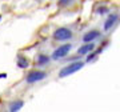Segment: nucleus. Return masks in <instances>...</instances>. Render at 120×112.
Segmentation results:
<instances>
[{
  "instance_id": "nucleus-10",
  "label": "nucleus",
  "mask_w": 120,
  "mask_h": 112,
  "mask_svg": "<svg viewBox=\"0 0 120 112\" xmlns=\"http://www.w3.org/2000/svg\"><path fill=\"white\" fill-rule=\"evenodd\" d=\"M51 60V57L48 55H44V53H40V55L36 56V65H47Z\"/></svg>"
},
{
  "instance_id": "nucleus-11",
  "label": "nucleus",
  "mask_w": 120,
  "mask_h": 112,
  "mask_svg": "<svg viewBox=\"0 0 120 112\" xmlns=\"http://www.w3.org/2000/svg\"><path fill=\"white\" fill-rule=\"evenodd\" d=\"M75 1V0H59V5L60 7H68V5H71Z\"/></svg>"
},
{
  "instance_id": "nucleus-7",
  "label": "nucleus",
  "mask_w": 120,
  "mask_h": 112,
  "mask_svg": "<svg viewBox=\"0 0 120 112\" xmlns=\"http://www.w3.org/2000/svg\"><path fill=\"white\" fill-rule=\"evenodd\" d=\"M117 19H119V15H117V13H112V15H109L108 19L105 20V23H104V31H109L111 30L112 27L116 24Z\"/></svg>"
},
{
  "instance_id": "nucleus-9",
  "label": "nucleus",
  "mask_w": 120,
  "mask_h": 112,
  "mask_svg": "<svg viewBox=\"0 0 120 112\" xmlns=\"http://www.w3.org/2000/svg\"><path fill=\"white\" fill-rule=\"evenodd\" d=\"M16 64L19 68H22V69H26L30 67V60L27 59L26 56H23V55H17V59H16Z\"/></svg>"
},
{
  "instance_id": "nucleus-13",
  "label": "nucleus",
  "mask_w": 120,
  "mask_h": 112,
  "mask_svg": "<svg viewBox=\"0 0 120 112\" xmlns=\"http://www.w3.org/2000/svg\"><path fill=\"white\" fill-rule=\"evenodd\" d=\"M7 78V73H0V79H5Z\"/></svg>"
},
{
  "instance_id": "nucleus-4",
  "label": "nucleus",
  "mask_w": 120,
  "mask_h": 112,
  "mask_svg": "<svg viewBox=\"0 0 120 112\" xmlns=\"http://www.w3.org/2000/svg\"><path fill=\"white\" fill-rule=\"evenodd\" d=\"M71 48H72L71 44H63V45H59V47L53 51V53H52V59H53V60H59V59L65 57V56L68 55V52L71 51Z\"/></svg>"
},
{
  "instance_id": "nucleus-2",
  "label": "nucleus",
  "mask_w": 120,
  "mask_h": 112,
  "mask_svg": "<svg viewBox=\"0 0 120 112\" xmlns=\"http://www.w3.org/2000/svg\"><path fill=\"white\" fill-rule=\"evenodd\" d=\"M47 78V72L45 71H41V69H34L31 72L27 73L26 76V83L27 84H35V83H39L44 80Z\"/></svg>"
},
{
  "instance_id": "nucleus-6",
  "label": "nucleus",
  "mask_w": 120,
  "mask_h": 112,
  "mask_svg": "<svg viewBox=\"0 0 120 112\" xmlns=\"http://www.w3.org/2000/svg\"><path fill=\"white\" fill-rule=\"evenodd\" d=\"M100 36V32L96 30H92V31H88L84 36H83V41L84 43H92L94 40H96Z\"/></svg>"
},
{
  "instance_id": "nucleus-1",
  "label": "nucleus",
  "mask_w": 120,
  "mask_h": 112,
  "mask_svg": "<svg viewBox=\"0 0 120 112\" xmlns=\"http://www.w3.org/2000/svg\"><path fill=\"white\" fill-rule=\"evenodd\" d=\"M83 67H84V63H83V61H73V63H71V64L65 65L64 68L60 71V72H59V78L63 79V78L69 76V75H73L75 72L80 71Z\"/></svg>"
},
{
  "instance_id": "nucleus-3",
  "label": "nucleus",
  "mask_w": 120,
  "mask_h": 112,
  "mask_svg": "<svg viewBox=\"0 0 120 112\" xmlns=\"http://www.w3.org/2000/svg\"><path fill=\"white\" fill-rule=\"evenodd\" d=\"M72 37V31L65 27H60L53 32V39L57 41H67Z\"/></svg>"
},
{
  "instance_id": "nucleus-12",
  "label": "nucleus",
  "mask_w": 120,
  "mask_h": 112,
  "mask_svg": "<svg viewBox=\"0 0 120 112\" xmlns=\"http://www.w3.org/2000/svg\"><path fill=\"white\" fill-rule=\"evenodd\" d=\"M107 11H108L107 8H100V9H99V13H101V15H103V13H105Z\"/></svg>"
},
{
  "instance_id": "nucleus-8",
  "label": "nucleus",
  "mask_w": 120,
  "mask_h": 112,
  "mask_svg": "<svg viewBox=\"0 0 120 112\" xmlns=\"http://www.w3.org/2000/svg\"><path fill=\"white\" fill-rule=\"evenodd\" d=\"M94 49H95L94 43H86L84 45H82V47L77 49V53H79V55H88V53H91Z\"/></svg>"
},
{
  "instance_id": "nucleus-14",
  "label": "nucleus",
  "mask_w": 120,
  "mask_h": 112,
  "mask_svg": "<svg viewBox=\"0 0 120 112\" xmlns=\"http://www.w3.org/2000/svg\"><path fill=\"white\" fill-rule=\"evenodd\" d=\"M0 20H1V16H0Z\"/></svg>"
},
{
  "instance_id": "nucleus-5",
  "label": "nucleus",
  "mask_w": 120,
  "mask_h": 112,
  "mask_svg": "<svg viewBox=\"0 0 120 112\" xmlns=\"http://www.w3.org/2000/svg\"><path fill=\"white\" fill-rule=\"evenodd\" d=\"M24 107V100L23 99H15L9 101L8 104V112H20V109Z\"/></svg>"
}]
</instances>
